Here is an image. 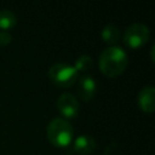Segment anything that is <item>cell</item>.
<instances>
[{"label":"cell","mask_w":155,"mask_h":155,"mask_svg":"<svg viewBox=\"0 0 155 155\" xmlns=\"http://www.w3.org/2000/svg\"><path fill=\"white\" fill-rule=\"evenodd\" d=\"M78 94L84 101H91L97 91V84L94 79L91 75H82L78 80V87H76Z\"/></svg>","instance_id":"6"},{"label":"cell","mask_w":155,"mask_h":155,"mask_svg":"<svg viewBox=\"0 0 155 155\" xmlns=\"http://www.w3.org/2000/svg\"><path fill=\"white\" fill-rule=\"evenodd\" d=\"M126 51L116 45H111L104 48L99 56V68L109 78L117 76L127 67Z\"/></svg>","instance_id":"1"},{"label":"cell","mask_w":155,"mask_h":155,"mask_svg":"<svg viewBox=\"0 0 155 155\" xmlns=\"http://www.w3.org/2000/svg\"><path fill=\"white\" fill-rule=\"evenodd\" d=\"M102 39L108 44H115L120 38V29L115 24H105L102 29Z\"/></svg>","instance_id":"9"},{"label":"cell","mask_w":155,"mask_h":155,"mask_svg":"<svg viewBox=\"0 0 155 155\" xmlns=\"http://www.w3.org/2000/svg\"><path fill=\"white\" fill-rule=\"evenodd\" d=\"M150 36L149 28L143 23H132L124 34V42L131 48H138L144 45Z\"/></svg>","instance_id":"4"},{"label":"cell","mask_w":155,"mask_h":155,"mask_svg":"<svg viewBox=\"0 0 155 155\" xmlns=\"http://www.w3.org/2000/svg\"><path fill=\"white\" fill-rule=\"evenodd\" d=\"M46 136L51 144L63 148L70 144L74 136V130L67 120L56 117L48 122L46 127Z\"/></svg>","instance_id":"2"},{"label":"cell","mask_w":155,"mask_h":155,"mask_svg":"<svg viewBox=\"0 0 155 155\" xmlns=\"http://www.w3.org/2000/svg\"><path fill=\"white\" fill-rule=\"evenodd\" d=\"M96 148V142L92 136L90 134H80L74 139L73 149L82 155L91 154Z\"/></svg>","instance_id":"8"},{"label":"cell","mask_w":155,"mask_h":155,"mask_svg":"<svg viewBox=\"0 0 155 155\" xmlns=\"http://www.w3.org/2000/svg\"><path fill=\"white\" fill-rule=\"evenodd\" d=\"M57 109L68 119H73L79 114V102L73 93L64 92L56 101Z\"/></svg>","instance_id":"5"},{"label":"cell","mask_w":155,"mask_h":155,"mask_svg":"<svg viewBox=\"0 0 155 155\" xmlns=\"http://www.w3.org/2000/svg\"><path fill=\"white\" fill-rule=\"evenodd\" d=\"M154 97H155V90H154V86H151V85L144 86L139 91V93H138V104H139V107L143 111L151 113L154 110V108H155Z\"/></svg>","instance_id":"7"},{"label":"cell","mask_w":155,"mask_h":155,"mask_svg":"<svg viewBox=\"0 0 155 155\" xmlns=\"http://www.w3.org/2000/svg\"><path fill=\"white\" fill-rule=\"evenodd\" d=\"M92 64H93V59L90 54H81L75 59V63L73 67L79 73V71H86V70L91 69Z\"/></svg>","instance_id":"11"},{"label":"cell","mask_w":155,"mask_h":155,"mask_svg":"<svg viewBox=\"0 0 155 155\" xmlns=\"http://www.w3.org/2000/svg\"><path fill=\"white\" fill-rule=\"evenodd\" d=\"M78 75L79 73L73 65L62 62L54 63L48 69V78L59 87H68L73 85L78 80Z\"/></svg>","instance_id":"3"},{"label":"cell","mask_w":155,"mask_h":155,"mask_svg":"<svg viewBox=\"0 0 155 155\" xmlns=\"http://www.w3.org/2000/svg\"><path fill=\"white\" fill-rule=\"evenodd\" d=\"M12 40V36L6 30H0V45H7Z\"/></svg>","instance_id":"12"},{"label":"cell","mask_w":155,"mask_h":155,"mask_svg":"<svg viewBox=\"0 0 155 155\" xmlns=\"http://www.w3.org/2000/svg\"><path fill=\"white\" fill-rule=\"evenodd\" d=\"M17 19L12 11L10 10H0V28L1 29H10L15 27Z\"/></svg>","instance_id":"10"}]
</instances>
